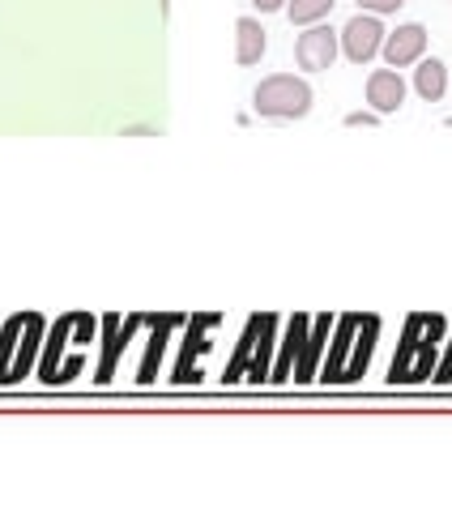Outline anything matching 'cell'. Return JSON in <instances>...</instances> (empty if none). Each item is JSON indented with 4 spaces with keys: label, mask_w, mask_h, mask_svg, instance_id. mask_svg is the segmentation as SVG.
Listing matches in <instances>:
<instances>
[{
    "label": "cell",
    "mask_w": 452,
    "mask_h": 512,
    "mask_svg": "<svg viewBox=\"0 0 452 512\" xmlns=\"http://www.w3.org/2000/svg\"><path fill=\"white\" fill-rule=\"evenodd\" d=\"M401 5H406V0H359V9L376 13V18H380V13H397Z\"/></svg>",
    "instance_id": "cell-14"
},
{
    "label": "cell",
    "mask_w": 452,
    "mask_h": 512,
    "mask_svg": "<svg viewBox=\"0 0 452 512\" xmlns=\"http://www.w3.org/2000/svg\"><path fill=\"white\" fill-rule=\"evenodd\" d=\"M43 333V316H13L0 338V380H18L30 363H35V346Z\"/></svg>",
    "instance_id": "cell-4"
},
{
    "label": "cell",
    "mask_w": 452,
    "mask_h": 512,
    "mask_svg": "<svg viewBox=\"0 0 452 512\" xmlns=\"http://www.w3.org/2000/svg\"><path fill=\"white\" fill-rule=\"evenodd\" d=\"M448 90H452V69H448Z\"/></svg>",
    "instance_id": "cell-19"
},
{
    "label": "cell",
    "mask_w": 452,
    "mask_h": 512,
    "mask_svg": "<svg viewBox=\"0 0 452 512\" xmlns=\"http://www.w3.org/2000/svg\"><path fill=\"white\" fill-rule=\"evenodd\" d=\"M380 120H384V116H376V111H350V116H346L350 128H359V124L371 128V124H380Z\"/></svg>",
    "instance_id": "cell-15"
},
{
    "label": "cell",
    "mask_w": 452,
    "mask_h": 512,
    "mask_svg": "<svg viewBox=\"0 0 452 512\" xmlns=\"http://www.w3.org/2000/svg\"><path fill=\"white\" fill-rule=\"evenodd\" d=\"M384 35H389V30L380 26L376 13H359V18H350V22H346V30H342V35H337V39H342V52H346V60H354V64H367V60H376V56H380Z\"/></svg>",
    "instance_id": "cell-6"
},
{
    "label": "cell",
    "mask_w": 452,
    "mask_h": 512,
    "mask_svg": "<svg viewBox=\"0 0 452 512\" xmlns=\"http://www.w3.org/2000/svg\"><path fill=\"white\" fill-rule=\"evenodd\" d=\"M440 333H444L440 316H410L406 342L397 346V359H393V380L401 384L427 380L435 367V342H440Z\"/></svg>",
    "instance_id": "cell-1"
},
{
    "label": "cell",
    "mask_w": 452,
    "mask_h": 512,
    "mask_svg": "<svg viewBox=\"0 0 452 512\" xmlns=\"http://www.w3.org/2000/svg\"><path fill=\"white\" fill-rule=\"evenodd\" d=\"M329 329H333V316H312V329H308V338H303V363H295V380L316 376V359H320V350H325Z\"/></svg>",
    "instance_id": "cell-10"
},
{
    "label": "cell",
    "mask_w": 452,
    "mask_h": 512,
    "mask_svg": "<svg viewBox=\"0 0 452 512\" xmlns=\"http://www.w3.org/2000/svg\"><path fill=\"white\" fill-rule=\"evenodd\" d=\"M367 103L376 116H393V111L406 103V82H401L397 69H376L367 77Z\"/></svg>",
    "instance_id": "cell-8"
},
{
    "label": "cell",
    "mask_w": 452,
    "mask_h": 512,
    "mask_svg": "<svg viewBox=\"0 0 452 512\" xmlns=\"http://www.w3.org/2000/svg\"><path fill=\"white\" fill-rule=\"evenodd\" d=\"M435 380H452V355L444 359V367H440V376H435Z\"/></svg>",
    "instance_id": "cell-18"
},
{
    "label": "cell",
    "mask_w": 452,
    "mask_h": 512,
    "mask_svg": "<svg viewBox=\"0 0 452 512\" xmlns=\"http://www.w3.org/2000/svg\"><path fill=\"white\" fill-rule=\"evenodd\" d=\"M265 47H269V39H265L261 22L256 18H239L235 22V64H261Z\"/></svg>",
    "instance_id": "cell-9"
},
{
    "label": "cell",
    "mask_w": 452,
    "mask_h": 512,
    "mask_svg": "<svg viewBox=\"0 0 452 512\" xmlns=\"http://www.w3.org/2000/svg\"><path fill=\"white\" fill-rule=\"evenodd\" d=\"M384 60L393 64V69H406V64H418L427 52V30L418 26V22H406V26H397L393 35H384Z\"/></svg>",
    "instance_id": "cell-7"
},
{
    "label": "cell",
    "mask_w": 452,
    "mask_h": 512,
    "mask_svg": "<svg viewBox=\"0 0 452 512\" xmlns=\"http://www.w3.org/2000/svg\"><path fill=\"white\" fill-rule=\"evenodd\" d=\"M376 333H380V320L376 316H342V320H337V342L329 350L325 372L342 355H350V363L342 367V380H337V384L359 380L367 372V363H371V350H376Z\"/></svg>",
    "instance_id": "cell-2"
},
{
    "label": "cell",
    "mask_w": 452,
    "mask_h": 512,
    "mask_svg": "<svg viewBox=\"0 0 452 512\" xmlns=\"http://www.w3.org/2000/svg\"><path fill=\"white\" fill-rule=\"evenodd\" d=\"M308 329H312V316H295V320H290V333H286L282 359H278V367H273V380H286V376H290V359H299V350H303V338H308Z\"/></svg>",
    "instance_id": "cell-12"
},
{
    "label": "cell",
    "mask_w": 452,
    "mask_h": 512,
    "mask_svg": "<svg viewBox=\"0 0 452 512\" xmlns=\"http://www.w3.org/2000/svg\"><path fill=\"white\" fill-rule=\"evenodd\" d=\"M252 103L265 120H303L312 111V86L295 73H273L256 86Z\"/></svg>",
    "instance_id": "cell-3"
},
{
    "label": "cell",
    "mask_w": 452,
    "mask_h": 512,
    "mask_svg": "<svg viewBox=\"0 0 452 512\" xmlns=\"http://www.w3.org/2000/svg\"><path fill=\"white\" fill-rule=\"evenodd\" d=\"M252 5L261 13H278V9H286V0H252Z\"/></svg>",
    "instance_id": "cell-16"
},
{
    "label": "cell",
    "mask_w": 452,
    "mask_h": 512,
    "mask_svg": "<svg viewBox=\"0 0 452 512\" xmlns=\"http://www.w3.org/2000/svg\"><path fill=\"white\" fill-rule=\"evenodd\" d=\"M124 137H158V128H124Z\"/></svg>",
    "instance_id": "cell-17"
},
{
    "label": "cell",
    "mask_w": 452,
    "mask_h": 512,
    "mask_svg": "<svg viewBox=\"0 0 452 512\" xmlns=\"http://www.w3.org/2000/svg\"><path fill=\"white\" fill-rule=\"evenodd\" d=\"M337 0H286V13L295 26H316L320 18H329Z\"/></svg>",
    "instance_id": "cell-13"
},
{
    "label": "cell",
    "mask_w": 452,
    "mask_h": 512,
    "mask_svg": "<svg viewBox=\"0 0 452 512\" xmlns=\"http://www.w3.org/2000/svg\"><path fill=\"white\" fill-rule=\"evenodd\" d=\"M337 52H342V39H337L333 26H320V22L303 26V35L295 39V60H299V69H308V73L333 69Z\"/></svg>",
    "instance_id": "cell-5"
},
{
    "label": "cell",
    "mask_w": 452,
    "mask_h": 512,
    "mask_svg": "<svg viewBox=\"0 0 452 512\" xmlns=\"http://www.w3.org/2000/svg\"><path fill=\"white\" fill-rule=\"evenodd\" d=\"M414 90L423 94L427 103H440L444 99V90H448V69L440 60H418V69H414Z\"/></svg>",
    "instance_id": "cell-11"
}]
</instances>
